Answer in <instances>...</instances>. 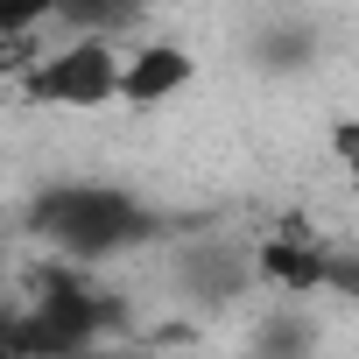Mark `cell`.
<instances>
[{"mask_svg":"<svg viewBox=\"0 0 359 359\" xmlns=\"http://www.w3.org/2000/svg\"><path fill=\"white\" fill-rule=\"evenodd\" d=\"M29 226L78 268L106 261V254H127L134 240H148V212L113 191V184H57L29 205Z\"/></svg>","mask_w":359,"mask_h":359,"instance_id":"6da1fadb","label":"cell"},{"mask_svg":"<svg viewBox=\"0 0 359 359\" xmlns=\"http://www.w3.org/2000/svg\"><path fill=\"white\" fill-rule=\"evenodd\" d=\"M113 78H120V50H113V36H71V43H57V50L22 78V92H29L36 106L92 113V106H113Z\"/></svg>","mask_w":359,"mask_h":359,"instance_id":"7a4b0ae2","label":"cell"},{"mask_svg":"<svg viewBox=\"0 0 359 359\" xmlns=\"http://www.w3.org/2000/svg\"><path fill=\"white\" fill-rule=\"evenodd\" d=\"M247 275H261L268 289H282V296H324V282H331V247L303 226V219H282L261 247H254V268Z\"/></svg>","mask_w":359,"mask_h":359,"instance_id":"3957f363","label":"cell"},{"mask_svg":"<svg viewBox=\"0 0 359 359\" xmlns=\"http://www.w3.org/2000/svg\"><path fill=\"white\" fill-rule=\"evenodd\" d=\"M191 78H198V57H191L184 43H169V36H148V43H134V57H120L113 99H120V106H134V113H148V106L176 99Z\"/></svg>","mask_w":359,"mask_h":359,"instance_id":"277c9868","label":"cell"},{"mask_svg":"<svg viewBox=\"0 0 359 359\" xmlns=\"http://www.w3.org/2000/svg\"><path fill=\"white\" fill-rule=\"evenodd\" d=\"M50 15H57V22H71L78 36H120V29H134L141 0H57Z\"/></svg>","mask_w":359,"mask_h":359,"instance_id":"5b68a950","label":"cell"},{"mask_svg":"<svg viewBox=\"0 0 359 359\" xmlns=\"http://www.w3.org/2000/svg\"><path fill=\"white\" fill-rule=\"evenodd\" d=\"M50 8H57V0H0V36H29V29H43Z\"/></svg>","mask_w":359,"mask_h":359,"instance_id":"8992f818","label":"cell"},{"mask_svg":"<svg viewBox=\"0 0 359 359\" xmlns=\"http://www.w3.org/2000/svg\"><path fill=\"white\" fill-rule=\"evenodd\" d=\"M50 359H134V352H127V345H106V338H99V345H71V352H50Z\"/></svg>","mask_w":359,"mask_h":359,"instance_id":"52a82bcc","label":"cell"},{"mask_svg":"<svg viewBox=\"0 0 359 359\" xmlns=\"http://www.w3.org/2000/svg\"><path fill=\"white\" fill-rule=\"evenodd\" d=\"M331 155H338V162H352V155H359V127H352V120H338V127H331Z\"/></svg>","mask_w":359,"mask_h":359,"instance_id":"ba28073f","label":"cell"},{"mask_svg":"<svg viewBox=\"0 0 359 359\" xmlns=\"http://www.w3.org/2000/svg\"><path fill=\"white\" fill-rule=\"evenodd\" d=\"M0 359H15V310H0Z\"/></svg>","mask_w":359,"mask_h":359,"instance_id":"9c48e42d","label":"cell"},{"mask_svg":"<svg viewBox=\"0 0 359 359\" xmlns=\"http://www.w3.org/2000/svg\"><path fill=\"white\" fill-rule=\"evenodd\" d=\"M282 359H310V352H282Z\"/></svg>","mask_w":359,"mask_h":359,"instance_id":"30bf717a","label":"cell"}]
</instances>
